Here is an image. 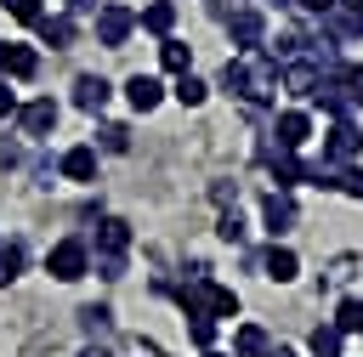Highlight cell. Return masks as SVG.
Listing matches in <instances>:
<instances>
[{
    "label": "cell",
    "instance_id": "d4e9b609",
    "mask_svg": "<svg viewBox=\"0 0 363 357\" xmlns=\"http://www.w3.org/2000/svg\"><path fill=\"white\" fill-rule=\"evenodd\" d=\"M216 238H221V244H244V238H250V227H244V215H238V204L216 215Z\"/></svg>",
    "mask_w": 363,
    "mask_h": 357
},
{
    "label": "cell",
    "instance_id": "ab89813d",
    "mask_svg": "<svg viewBox=\"0 0 363 357\" xmlns=\"http://www.w3.org/2000/svg\"><path fill=\"white\" fill-rule=\"evenodd\" d=\"M335 6H346V11H363V0H335Z\"/></svg>",
    "mask_w": 363,
    "mask_h": 357
},
{
    "label": "cell",
    "instance_id": "cb8c5ba5",
    "mask_svg": "<svg viewBox=\"0 0 363 357\" xmlns=\"http://www.w3.org/2000/svg\"><path fill=\"white\" fill-rule=\"evenodd\" d=\"M335 79L346 85V102H352V108H363V62L340 57V62H335Z\"/></svg>",
    "mask_w": 363,
    "mask_h": 357
},
{
    "label": "cell",
    "instance_id": "30bf717a",
    "mask_svg": "<svg viewBox=\"0 0 363 357\" xmlns=\"http://www.w3.org/2000/svg\"><path fill=\"white\" fill-rule=\"evenodd\" d=\"M306 45H312V28H306V23H284L278 34H267V40H261V51H267L272 62H289V57H306Z\"/></svg>",
    "mask_w": 363,
    "mask_h": 357
},
{
    "label": "cell",
    "instance_id": "6da1fadb",
    "mask_svg": "<svg viewBox=\"0 0 363 357\" xmlns=\"http://www.w3.org/2000/svg\"><path fill=\"white\" fill-rule=\"evenodd\" d=\"M216 91H227V96H238L250 108H267V102H278V62L267 51H238V57L221 62Z\"/></svg>",
    "mask_w": 363,
    "mask_h": 357
},
{
    "label": "cell",
    "instance_id": "e0dca14e",
    "mask_svg": "<svg viewBox=\"0 0 363 357\" xmlns=\"http://www.w3.org/2000/svg\"><path fill=\"white\" fill-rule=\"evenodd\" d=\"M125 102H130L136 113H153V108L164 102V85H159L153 74H130V79H125Z\"/></svg>",
    "mask_w": 363,
    "mask_h": 357
},
{
    "label": "cell",
    "instance_id": "8d00e7d4",
    "mask_svg": "<svg viewBox=\"0 0 363 357\" xmlns=\"http://www.w3.org/2000/svg\"><path fill=\"white\" fill-rule=\"evenodd\" d=\"M267 357H295V351L289 346H267Z\"/></svg>",
    "mask_w": 363,
    "mask_h": 357
},
{
    "label": "cell",
    "instance_id": "83f0119b",
    "mask_svg": "<svg viewBox=\"0 0 363 357\" xmlns=\"http://www.w3.org/2000/svg\"><path fill=\"white\" fill-rule=\"evenodd\" d=\"M187 340L204 351V346H216V317H204V312H187Z\"/></svg>",
    "mask_w": 363,
    "mask_h": 357
},
{
    "label": "cell",
    "instance_id": "484cf974",
    "mask_svg": "<svg viewBox=\"0 0 363 357\" xmlns=\"http://www.w3.org/2000/svg\"><path fill=\"white\" fill-rule=\"evenodd\" d=\"M329 323H335L340 334H357V329H363V300H357V295H346V300L335 306V317H329Z\"/></svg>",
    "mask_w": 363,
    "mask_h": 357
},
{
    "label": "cell",
    "instance_id": "f1b7e54d",
    "mask_svg": "<svg viewBox=\"0 0 363 357\" xmlns=\"http://www.w3.org/2000/svg\"><path fill=\"white\" fill-rule=\"evenodd\" d=\"M17 272H23V244H17V238H11V244L0 238V289H6Z\"/></svg>",
    "mask_w": 363,
    "mask_h": 357
},
{
    "label": "cell",
    "instance_id": "d6a6232c",
    "mask_svg": "<svg viewBox=\"0 0 363 357\" xmlns=\"http://www.w3.org/2000/svg\"><path fill=\"white\" fill-rule=\"evenodd\" d=\"M17 164H23V147H17V142H6V136H0V170H17Z\"/></svg>",
    "mask_w": 363,
    "mask_h": 357
},
{
    "label": "cell",
    "instance_id": "f35d334b",
    "mask_svg": "<svg viewBox=\"0 0 363 357\" xmlns=\"http://www.w3.org/2000/svg\"><path fill=\"white\" fill-rule=\"evenodd\" d=\"M261 6H278V11H289V6H295V0H261Z\"/></svg>",
    "mask_w": 363,
    "mask_h": 357
},
{
    "label": "cell",
    "instance_id": "7a4b0ae2",
    "mask_svg": "<svg viewBox=\"0 0 363 357\" xmlns=\"http://www.w3.org/2000/svg\"><path fill=\"white\" fill-rule=\"evenodd\" d=\"M85 249H91V272H96V278H125V261H130V221L102 215L96 232L85 238Z\"/></svg>",
    "mask_w": 363,
    "mask_h": 357
},
{
    "label": "cell",
    "instance_id": "f546056e",
    "mask_svg": "<svg viewBox=\"0 0 363 357\" xmlns=\"http://www.w3.org/2000/svg\"><path fill=\"white\" fill-rule=\"evenodd\" d=\"M0 11H11L17 23H28V28H34V17H40L45 6H40V0H0Z\"/></svg>",
    "mask_w": 363,
    "mask_h": 357
},
{
    "label": "cell",
    "instance_id": "9c48e42d",
    "mask_svg": "<svg viewBox=\"0 0 363 357\" xmlns=\"http://www.w3.org/2000/svg\"><path fill=\"white\" fill-rule=\"evenodd\" d=\"M255 272H261V278H272V283H289V278L301 272V255H295L284 238H272L267 249H255Z\"/></svg>",
    "mask_w": 363,
    "mask_h": 357
},
{
    "label": "cell",
    "instance_id": "5bb4252c",
    "mask_svg": "<svg viewBox=\"0 0 363 357\" xmlns=\"http://www.w3.org/2000/svg\"><path fill=\"white\" fill-rule=\"evenodd\" d=\"M34 28H40V45H51V51H68V45H74V34H79L68 11H40V17H34Z\"/></svg>",
    "mask_w": 363,
    "mask_h": 357
},
{
    "label": "cell",
    "instance_id": "2e32d148",
    "mask_svg": "<svg viewBox=\"0 0 363 357\" xmlns=\"http://www.w3.org/2000/svg\"><path fill=\"white\" fill-rule=\"evenodd\" d=\"M108 96H113V85H108L102 74H79V79H74V108H79V113H102Z\"/></svg>",
    "mask_w": 363,
    "mask_h": 357
},
{
    "label": "cell",
    "instance_id": "4dcf8cb0",
    "mask_svg": "<svg viewBox=\"0 0 363 357\" xmlns=\"http://www.w3.org/2000/svg\"><path fill=\"white\" fill-rule=\"evenodd\" d=\"M130 147V130L125 125H102V153H125Z\"/></svg>",
    "mask_w": 363,
    "mask_h": 357
},
{
    "label": "cell",
    "instance_id": "4316f807",
    "mask_svg": "<svg viewBox=\"0 0 363 357\" xmlns=\"http://www.w3.org/2000/svg\"><path fill=\"white\" fill-rule=\"evenodd\" d=\"M329 193H346V198H363V164H335V187Z\"/></svg>",
    "mask_w": 363,
    "mask_h": 357
},
{
    "label": "cell",
    "instance_id": "7c38bea8",
    "mask_svg": "<svg viewBox=\"0 0 363 357\" xmlns=\"http://www.w3.org/2000/svg\"><path fill=\"white\" fill-rule=\"evenodd\" d=\"M272 142H278V147H295V153H301V147L312 142V113H306V108H284V113L272 119Z\"/></svg>",
    "mask_w": 363,
    "mask_h": 357
},
{
    "label": "cell",
    "instance_id": "52a82bcc",
    "mask_svg": "<svg viewBox=\"0 0 363 357\" xmlns=\"http://www.w3.org/2000/svg\"><path fill=\"white\" fill-rule=\"evenodd\" d=\"M261 164L272 170V181H278V187H301V181H306V159H301L295 147H278L272 136L261 142Z\"/></svg>",
    "mask_w": 363,
    "mask_h": 357
},
{
    "label": "cell",
    "instance_id": "5b68a950",
    "mask_svg": "<svg viewBox=\"0 0 363 357\" xmlns=\"http://www.w3.org/2000/svg\"><path fill=\"white\" fill-rule=\"evenodd\" d=\"M357 153H363V125H357L352 113L329 119V130H323V159H329V164H352Z\"/></svg>",
    "mask_w": 363,
    "mask_h": 357
},
{
    "label": "cell",
    "instance_id": "8992f818",
    "mask_svg": "<svg viewBox=\"0 0 363 357\" xmlns=\"http://www.w3.org/2000/svg\"><path fill=\"white\" fill-rule=\"evenodd\" d=\"M227 40L238 45V51H261V40H267V11L250 0V6H238L233 17H227Z\"/></svg>",
    "mask_w": 363,
    "mask_h": 357
},
{
    "label": "cell",
    "instance_id": "1f68e13d",
    "mask_svg": "<svg viewBox=\"0 0 363 357\" xmlns=\"http://www.w3.org/2000/svg\"><path fill=\"white\" fill-rule=\"evenodd\" d=\"M210 198H216L221 210H227V204H238V181H216V187H210Z\"/></svg>",
    "mask_w": 363,
    "mask_h": 357
},
{
    "label": "cell",
    "instance_id": "7402d4cb",
    "mask_svg": "<svg viewBox=\"0 0 363 357\" xmlns=\"http://www.w3.org/2000/svg\"><path fill=\"white\" fill-rule=\"evenodd\" d=\"M79 329H85V340H108L113 334V312L108 306H79Z\"/></svg>",
    "mask_w": 363,
    "mask_h": 357
},
{
    "label": "cell",
    "instance_id": "44dd1931",
    "mask_svg": "<svg viewBox=\"0 0 363 357\" xmlns=\"http://www.w3.org/2000/svg\"><path fill=\"white\" fill-rule=\"evenodd\" d=\"M159 62H164V74H187L193 68V45H182L176 34H164L159 40Z\"/></svg>",
    "mask_w": 363,
    "mask_h": 357
},
{
    "label": "cell",
    "instance_id": "d6986e66",
    "mask_svg": "<svg viewBox=\"0 0 363 357\" xmlns=\"http://www.w3.org/2000/svg\"><path fill=\"white\" fill-rule=\"evenodd\" d=\"M267 346H272V334L261 323H238L233 329V357H267Z\"/></svg>",
    "mask_w": 363,
    "mask_h": 357
},
{
    "label": "cell",
    "instance_id": "60d3db41",
    "mask_svg": "<svg viewBox=\"0 0 363 357\" xmlns=\"http://www.w3.org/2000/svg\"><path fill=\"white\" fill-rule=\"evenodd\" d=\"M357 334H363V329H357Z\"/></svg>",
    "mask_w": 363,
    "mask_h": 357
},
{
    "label": "cell",
    "instance_id": "ac0fdd59",
    "mask_svg": "<svg viewBox=\"0 0 363 357\" xmlns=\"http://www.w3.org/2000/svg\"><path fill=\"white\" fill-rule=\"evenodd\" d=\"M136 28H147V34L164 40V34L176 28V0H153V6H142V11H136Z\"/></svg>",
    "mask_w": 363,
    "mask_h": 357
},
{
    "label": "cell",
    "instance_id": "4fadbf2b",
    "mask_svg": "<svg viewBox=\"0 0 363 357\" xmlns=\"http://www.w3.org/2000/svg\"><path fill=\"white\" fill-rule=\"evenodd\" d=\"M57 176H62V181H79V187L96 181V142H74V147L57 159Z\"/></svg>",
    "mask_w": 363,
    "mask_h": 357
},
{
    "label": "cell",
    "instance_id": "d590c367",
    "mask_svg": "<svg viewBox=\"0 0 363 357\" xmlns=\"http://www.w3.org/2000/svg\"><path fill=\"white\" fill-rule=\"evenodd\" d=\"M102 0H68V11H96Z\"/></svg>",
    "mask_w": 363,
    "mask_h": 357
},
{
    "label": "cell",
    "instance_id": "ba28073f",
    "mask_svg": "<svg viewBox=\"0 0 363 357\" xmlns=\"http://www.w3.org/2000/svg\"><path fill=\"white\" fill-rule=\"evenodd\" d=\"M295 221H301V204H295V193H289V187H272V193L261 198V227H267V238H284Z\"/></svg>",
    "mask_w": 363,
    "mask_h": 357
},
{
    "label": "cell",
    "instance_id": "8fae6325",
    "mask_svg": "<svg viewBox=\"0 0 363 357\" xmlns=\"http://www.w3.org/2000/svg\"><path fill=\"white\" fill-rule=\"evenodd\" d=\"M57 113H62V108H57L51 96H34V102H23V108H17V130H23L28 142H40V136H51V130H57Z\"/></svg>",
    "mask_w": 363,
    "mask_h": 357
},
{
    "label": "cell",
    "instance_id": "603a6c76",
    "mask_svg": "<svg viewBox=\"0 0 363 357\" xmlns=\"http://www.w3.org/2000/svg\"><path fill=\"white\" fill-rule=\"evenodd\" d=\"M306 346H312V357H340V351H346V334H340L335 323H318Z\"/></svg>",
    "mask_w": 363,
    "mask_h": 357
},
{
    "label": "cell",
    "instance_id": "836d02e7",
    "mask_svg": "<svg viewBox=\"0 0 363 357\" xmlns=\"http://www.w3.org/2000/svg\"><path fill=\"white\" fill-rule=\"evenodd\" d=\"M329 6H335V0H295V6H289V11H301V17H323V11H329Z\"/></svg>",
    "mask_w": 363,
    "mask_h": 357
},
{
    "label": "cell",
    "instance_id": "277c9868",
    "mask_svg": "<svg viewBox=\"0 0 363 357\" xmlns=\"http://www.w3.org/2000/svg\"><path fill=\"white\" fill-rule=\"evenodd\" d=\"M45 272H51L57 283H79V278L91 272V249H85V238H57V244L45 249Z\"/></svg>",
    "mask_w": 363,
    "mask_h": 357
},
{
    "label": "cell",
    "instance_id": "ffe728a7",
    "mask_svg": "<svg viewBox=\"0 0 363 357\" xmlns=\"http://www.w3.org/2000/svg\"><path fill=\"white\" fill-rule=\"evenodd\" d=\"M170 96H176L182 108H204V102H210V85H204V79H199V74L187 68V74H176V85H170Z\"/></svg>",
    "mask_w": 363,
    "mask_h": 357
},
{
    "label": "cell",
    "instance_id": "9a60e30c",
    "mask_svg": "<svg viewBox=\"0 0 363 357\" xmlns=\"http://www.w3.org/2000/svg\"><path fill=\"white\" fill-rule=\"evenodd\" d=\"M34 74H40V51L6 40V51H0V79H34Z\"/></svg>",
    "mask_w": 363,
    "mask_h": 357
},
{
    "label": "cell",
    "instance_id": "e575fe53",
    "mask_svg": "<svg viewBox=\"0 0 363 357\" xmlns=\"http://www.w3.org/2000/svg\"><path fill=\"white\" fill-rule=\"evenodd\" d=\"M79 357H113V351H108L102 340H85V346H79Z\"/></svg>",
    "mask_w": 363,
    "mask_h": 357
},
{
    "label": "cell",
    "instance_id": "3957f363",
    "mask_svg": "<svg viewBox=\"0 0 363 357\" xmlns=\"http://www.w3.org/2000/svg\"><path fill=\"white\" fill-rule=\"evenodd\" d=\"M91 23H96V45L119 51V45L136 34V6H125V0H102V6L91 11Z\"/></svg>",
    "mask_w": 363,
    "mask_h": 357
},
{
    "label": "cell",
    "instance_id": "74e56055",
    "mask_svg": "<svg viewBox=\"0 0 363 357\" xmlns=\"http://www.w3.org/2000/svg\"><path fill=\"white\" fill-rule=\"evenodd\" d=\"M199 357H233V351H216V346H204V351H199Z\"/></svg>",
    "mask_w": 363,
    "mask_h": 357
}]
</instances>
